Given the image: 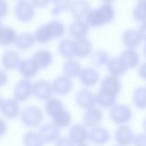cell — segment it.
<instances>
[{"mask_svg": "<svg viewBox=\"0 0 146 146\" xmlns=\"http://www.w3.org/2000/svg\"><path fill=\"white\" fill-rule=\"evenodd\" d=\"M65 31L64 25L59 21H52L40 26L34 35L35 40L40 44H46L52 39L60 38Z\"/></svg>", "mask_w": 146, "mask_h": 146, "instance_id": "obj_1", "label": "cell"}, {"mask_svg": "<svg viewBox=\"0 0 146 146\" xmlns=\"http://www.w3.org/2000/svg\"><path fill=\"white\" fill-rule=\"evenodd\" d=\"M115 10L108 3L102 5L96 9L90 10L86 16V23L92 27H99L110 23L115 17Z\"/></svg>", "mask_w": 146, "mask_h": 146, "instance_id": "obj_2", "label": "cell"}, {"mask_svg": "<svg viewBox=\"0 0 146 146\" xmlns=\"http://www.w3.org/2000/svg\"><path fill=\"white\" fill-rule=\"evenodd\" d=\"M43 119V113L35 106H29L21 113V120L23 125L28 127H35L40 124Z\"/></svg>", "mask_w": 146, "mask_h": 146, "instance_id": "obj_3", "label": "cell"}, {"mask_svg": "<svg viewBox=\"0 0 146 146\" xmlns=\"http://www.w3.org/2000/svg\"><path fill=\"white\" fill-rule=\"evenodd\" d=\"M145 39V24L139 30H127L122 35V40L124 44L129 48H134L139 46Z\"/></svg>", "mask_w": 146, "mask_h": 146, "instance_id": "obj_4", "label": "cell"}, {"mask_svg": "<svg viewBox=\"0 0 146 146\" xmlns=\"http://www.w3.org/2000/svg\"><path fill=\"white\" fill-rule=\"evenodd\" d=\"M132 112L130 108L122 104H114L111 107L110 116L112 121L117 124H124L131 119Z\"/></svg>", "mask_w": 146, "mask_h": 146, "instance_id": "obj_5", "label": "cell"}, {"mask_svg": "<svg viewBox=\"0 0 146 146\" xmlns=\"http://www.w3.org/2000/svg\"><path fill=\"white\" fill-rule=\"evenodd\" d=\"M14 14L17 18L22 22L31 21L35 15V10L33 4L25 0L19 1L14 8Z\"/></svg>", "mask_w": 146, "mask_h": 146, "instance_id": "obj_6", "label": "cell"}, {"mask_svg": "<svg viewBox=\"0 0 146 146\" xmlns=\"http://www.w3.org/2000/svg\"><path fill=\"white\" fill-rule=\"evenodd\" d=\"M33 85L27 79L19 80L14 88V98L18 102L26 100L32 94Z\"/></svg>", "mask_w": 146, "mask_h": 146, "instance_id": "obj_7", "label": "cell"}, {"mask_svg": "<svg viewBox=\"0 0 146 146\" xmlns=\"http://www.w3.org/2000/svg\"><path fill=\"white\" fill-rule=\"evenodd\" d=\"M32 92L38 99L47 100L52 95L51 84L46 80H39L33 85Z\"/></svg>", "mask_w": 146, "mask_h": 146, "instance_id": "obj_8", "label": "cell"}, {"mask_svg": "<svg viewBox=\"0 0 146 146\" xmlns=\"http://www.w3.org/2000/svg\"><path fill=\"white\" fill-rule=\"evenodd\" d=\"M0 109L2 115L9 119H14L20 113L19 103L15 99H6L2 101Z\"/></svg>", "mask_w": 146, "mask_h": 146, "instance_id": "obj_9", "label": "cell"}, {"mask_svg": "<svg viewBox=\"0 0 146 146\" xmlns=\"http://www.w3.org/2000/svg\"><path fill=\"white\" fill-rule=\"evenodd\" d=\"M51 87L55 93L60 95H65L71 91L72 83L70 78L66 76H59L53 80Z\"/></svg>", "mask_w": 146, "mask_h": 146, "instance_id": "obj_10", "label": "cell"}, {"mask_svg": "<svg viewBox=\"0 0 146 146\" xmlns=\"http://www.w3.org/2000/svg\"><path fill=\"white\" fill-rule=\"evenodd\" d=\"M38 134L43 141L52 143L58 139L60 135V129L53 123H47L39 128Z\"/></svg>", "mask_w": 146, "mask_h": 146, "instance_id": "obj_11", "label": "cell"}, {"mask_svg": "<svg viewBox=\"0 0 146 146\" xmlns=\"http://www.w3.org/2000/svg\"><path fill=\"white\" fill-rule=\"evenodd\" d=\"M110 133L107 129L102 126H95L88 133V138L95 144L101 145L106 144L110 139Z\"/></svg>", "mask_w": 146, "mask_h": 146, "instance_id": "obj_12", "label": "cell"}, {"mask_svg": "<svg viewBox=\"0 0 146 146\" xmlns=\"http://www.w3.org/2000/svg\"><path fill=\"white\" fill-rule=\"evenodd\" d=\"M69 9L75 19H82L86 17L90 11V5L86 0H76L71 3Z\"/></svg>", "mask_w": 146, "mask_h": 146, "instance_id": "obj_13", "label": "cell"}, {"mask_svg": "<svg viewBox=\"0 0 146 146\" xmlns=\"http://www.w3.org/2000/svg\"><path fill=\"white\" fill-rule=\"evenodd\" d=\"M75 101L80 107L87 110L94 106L95 96L90 90L82 89L77 92Z\"/></svg>", "mask_w": 146, "mask_h": 146, "instance_id": "obj_14", "label": "cell"}, {"mask_svg": "<svg viewBox=\"0 0 146 146\" xmlns=\"http://www.w3.org/2000/svg\"><path fill=\"white\" fill-rule=\"evenodd\" d=\"M115 137L120 145L127 146L132 143L134 136L132 130L129 127L123 124L116 129Z\"/></svg>", "mask_w": 146, "mask_h": 146, "instance_id": "obj_15", "label": "cell"}, {"mask_svg": "<svg viewBox=\"0 0 146 146\" xmlns=\"http://www.w3.org/2000/svg\"><path fill=\"white\" fill-rule=\"evenodd\" d=\"M69 137L74 143L83 144L88 139V132L84 125L77 124L73 125L70 129Z\"/></svg>", "mask_w": 146, "mask_h": 146, "instance_id": "obj_16", "label": "cell"}, {"mask_svg": "<svg viewBox=\"0 0 146 146\" xmlns=\"http://www.w3.org/2000/svg\"><path fill=\"white\" fill-rule=\"evenodd\" d=\"M31 59L39 70L48 67L52 62L53 57L48 50H39L33 54Z\"/></svg>", "mask_w": 146, "mask_h": 146, "instance_id": "obj_17", "label": "cell"}, {"mask_svg": "<svg viewBox=\"0 0 146 146\" xmlns=\"http://www.w3.org/2000/svg\"><path fill=\"white\" fill-rule=\"evenodd\" d=\"M119 57L127 69L135 68L140 62V57L138 53L132 48L125 49Z\"/></svg>", "mask_w": 146, "mask_h": 146, "instance_id": "obj_18", "label": "cell"}, {"mask_svg": "<svg viewBox=\"0 0 146 146\" xmlns=\"http://www.w3.org/2000/svg\"><path fill=\"white\" fill-rule=\"evenodd\" d=\"M21 62L20 56L18 52L13 50H9L4 52L1 58L2 67L7 70H13L18 67Z\"/></svg>", "mask_w": 146, "mask_h": 146, "instance_id": "obj_19", "label": "cell"}, {"mask_svg": "<svg viewBox=\"0 0 146 146\" xmlns=\"http://www.w3.org/2000/svg\"><path fill=\"white\" fill-rule=\"evenodd\" d=\"M121 89L120 80L112 76H107L104 78L100 84V89L107 93L116 96Z\"/></svg>", "mask_w": 146, "mask_h": 146, "instance_id": "obj_20", "label": "cell"}, {"mask_svg": "<svg viewBox=\"0 0 146 146\" xmlns=\"http://www.w3.org/2000/svg\"><path fill=\"white\" fill-rule=\"evenodd\" d=\"M79 78L80 82L85 86L91 87L99 80V74L95 69L87 67L81 70Z\"/></svg>", "mask_w": 146, "mask_h": 146, "instance_id": "obj_21", "label": "cell"}, {"mask_svg": "<svg viewBox=\"0 0 146 146\" xmlns=\"http://www.w3.org/2000/svg\"><path fill=\"white\" fill-rule=\"evenodd\" d=\"M68 31L70 35L76 39L82 38L88 33L89 26L82 19L76 20L70 25Z\"/></svg>", "mask_w": 146, "mask_h": 146, "instance_id": "obj_22", "label": "cell"}, {"mask_svg": "<svg viewBox=\"0 0 146 146\" xmlns=\"http://www.w3.org/2000/svg\"><path fill=\"white\" fill-rule=\"evenodd\" d=\"M74 41L76 56L83 58L88 56L91 54L92 44L88 38L84 37L77 39Z\"/></svg>", "mask_w": 146, "mask_h": 146, "instance_id": "obj_23", "label": "cell"}, {"mask_svg": "<svg viewBox=\"0 0 146 146\" xmlns=\"http://www.w3.org/2000/svg\"><path fill=\"white\" fill-rule=\"evenodd\" d=\"M107 68L110 74L116 78L124 75L127 70L119 57L109 59L107 63Z\"/></svg>", "mask_w": 146, "mask_h": 146, "instance_id": "obj_24", "label": "cell"}, {"mask_svg": "<svg viewBox=\"0 0 146 146\" xmlns=\"http://www.w3.org/2000/svg\"><path fill=\"white\" fill-rule=\"evenodd\" d=\"M103 114L100 110L98 108L91 107L87 109L84 115V123L88 127H94L102 121Z\"/></svg>", "mask_w": 146, "mask_h": 146, "instance_id": "obj_25", "label": "cell"}, {"mask_svg": "<svg viewBox=\"0 0 146 146\" xmlns=\"http://www.w3.org/2000/svg\"><path fill=\"white\" fill-rule=\"evenodd\" d=\"M18 67L20 74L26 79L34 76L39 70L31 59L21 61Z\"/></svg>", "mask_w": 146, "mask_h": 146, "instance_id": "obj_26", "label": "cell"}, {"mask_svg": "<svg viewBox=\"0 0 146 146\" xmlns=\"http://www.w3.org/2000/svg\"><path fill=\"white\" fill-rule=\"evenodd\" d=\"M52 123L58 127L63 128L70 125L71 123V117L70 113L63 107L51 117Z\"/></svg>", "mask_w": 146, "mask_h": 146, "instance_id": "obj_27", "label": "cell"}, {"mask_svg": "<svg viewBox=\"0 0 146 146\" xmlns=\"http://www.w3.org/2000/svg\"><path fill=\"white\" fill-rule=\"evenodd\" d=\"M35 38L33 34L29 33H22L17 35L14 42L15 47L21 50H25L33 46Z\"/></svg>", "mask_w": 146, "mask_h": 146, "instance_id": "obj_28", "label": "cell"}, {"mask_svg": "<svg viewBox=\"0 0 146 146\" xmlns=\"http://www.w3.org/2000/svg\"><path fill=\"white\" fill-rule=\"evenodd\" d=\"M116 101V96L100 90L95 95V103L103 108L113 106Z\"/></svg>", "mask_w": 146, "mask_h": 146, "instance_id": "obj_29", "label": "cell"}, {"mask_svg": "<svg viewBox=\"0 0 146 146\" xmlns=\"http://www.w3.org/2000/svg\"><path fill=\"white\" fill-rule=\"evenodd\" d=\"M58 51L64 58H71L76 56L75 41L71 39H63L58 45Z\"/></svg>", "mask_w": 146, "mask_h": 146, "instance_id": "obj_30", "label": "cell"}, {"mask_svg": "<svg viewBox=\"0 0 146 146\" xmlns=\"http://www.w3.org/2000/svg\"><path fill=\"white\" fill-rule=\"evenodd\" d=\"M17 37L15 31L11 27L2 26L0 29V45L7 46L13 43Z\"/></svg>", "mask_w": 146, "mask_h": 146, "instance_id": "obj_31", "label": "cell"}, {"mask_svg": "<svg viewBox=\"0 0 146 146\" xmlns=\"http://www.w3.org/2000/svg\"><path fill=\"white\" fill-rule=\"evenodd\" d=\"M81 70L80 64L74 60H68L63 65V72L66 76L68 78L77 76L79 75Z\"/></svg>", "mask_w": 146, "mask_h": 146, "instance_id": "obj_32", "label": "cell"}, {"mask_svg": "<svg viewBox=\"0 0 146 146\" xmlns=\"http://www.w3.org/2000/svg\"><path fill=\"white\" fill-rule=\"evenodd\" d=\"M146 90L145 87L137 88L133 94V102L135 107L139 109L143 110L145 108Z\"/></svg>", "mask_w": 146, "mask_h": 146, "instance_id": "obj_33", "label": "cell"}, {"mask_svg": "<svg viewBox=\"0 0 146 146\" xmlns=\"http://www.w3.org/2000/svg\"><path fill=\"white\" fill-rule=\"evenodd\" d=\"M43 142L38 133L32 131L26 132L23 138L24 146H43Z\"/></svg>", "mask_w": 146, "mask_h": 146, "instance_id": "obj_34", "label": "cell"}, {"mask_svg": "<svg viewBox=\"0 0 146 146\" xmlns=\"http://www.w3.org/2000/svg\"><path fill=\"white\" fill-rule=\"evenodd\" d=\"M107 52L102 50L95 51L91 55V60L93 65L96 67H102L107 64L108 60Z\"/></svg>", "mask_w": 146, "mask_h": 146, "instance_id": "obj_35", "label": "cell"}, {"mask_svg": "<svg viewBox=\"0 0 146 146\" xmlns=\"http://www.w3.org/2000/svg\"><path fill=\"white\" fill-rule=\"evenodd\" d=\"M62 108H63V106L61 101L54 98L48 99L45 104L46 112L50 117Z\"/></svg>", "mask_w": 146, "mask_h": 146, "instance_id": "obj_36", "label": "cell"}, {"mask_svg": "<svg viewBox=\"0 0 146 146\" xmlns=\"http://www.w3.org/2000/svg\"><path fill=\"white\" fill-rule=\"evenodd\" d=\"M52 1L54 7L51 10L53 15H56L62 12L69 9L71 4V0H51Z\"/></svg>", "mask_w": 146, "mask_h": 146, "instance_id": "obj_37", "label": "cell"}, {"mask_svg": "<svg viewBox=\"0 0 146 146\" xmlns=\"http://www.w3.org/2000/svg\"><path fill=\"white\" fill-rule=\"evenodd\" d=\"M132 15L136 21L144 23L145 20V3H138L133 9Z\"/></svg>", "mask_w": 146, "mask_h": 146, "instance_id": "obj_38", "label": "cell"}, {"mask_svg": "<svg viewBox=\"0 0 146 146\" xmlns=\"http://www.w3.org/2000/svg\"><path fill=\"white\" fill-rule=\"evenodd\" d=\"M145 135L141 133L133 137L132 142L135 146H145Z\"/></svg>", "mask_w": 146, "mask_h": 146, "instance_id": "obj_39", "label": "cell"}, {"mask_svg": "<svg viewBox=\"0 0 146 146\" xmlns=\"http://www.w3.org/2000/svg\"><path fill=\"white\" fill-rule=\"evenodd\" d=\"M9 11L7 3L4 0H0V19L5 18Z\"/></svg>", "mask_w": 146, "mask_h": 146, "instance_id": "obj_40", "label": "cell"}, {"mask_svg": "<svg viewBox=\"0 0 146 146\" xmlns=\"http://www.w3.org/2000/svg\"><path fill=\"white\" fill-rule=\"evenodd\" d=\"M56 146H74V143L66 137L58 138L56 141Z\"/></svg>", "mask_w": 146, "mask_h": 146, "instance_id": "obj_41", "label": "cell"}, {"mask_svg": "<svg viewBox=\"0 0 146 146\" xmlns=\"http://www.w3.org/2000/svg\"><path fill=\"white\" fill-rule=\"evenodd\" d=\"M51 0H31V3L34 6L42 8L46 6Z\"/></svg>", "mask_w": 146, "mask_h": 146, "instance_id": "obj_42", "label": "cell"}, {"mask_svg": "<svg viewBox=\"0 0 146 146\" xmlns=\"http://www.w3.org/2000/svg\"><path fill=\"white\" fill-rule=\"evenodd\" d=\"M8 82V76L6 72L0 69V87H3L5 86Z\"/></svg>", "mask_w": 146, "mask_h": 146, "instance_id": "obj_43", "label": "cell"}, {"mask_svg": "<svg viewBox=\"0 0 146 146\" xmlns=\"http://www.w3.org/2000/svg\"><path fill=\"white\" fill-rule=\"evenodd\" d=\"M6 129L7 125L6 122L3 120L0 119V138L6 133Z\"/></svg>", "mask_w": 146, "mask_h": 146, "instance_id": "obj_44", "label": "cell"}, {"mask_svg": "<svg viewBox=\"0 0 146 146\" xmlns=\"http://www.w3.org/2000/svg\"><path fill=\"white\" fill-rule=\"evenodd\" d=\"M145 64H144L143 65L141 66L140 69H139V73H140V75L141 76H142L143 78H144L145 77Z\"/></svg>", "mask_w": 146, "mask_h": 146, "instance_id": "obj_45", "label": "cell"}, {"mask_svg": "<svg viewBox=\"0 0 146 146\" xmlns=\"http://www.w3.org/2000/svg\"><path fill=\"white\" fill-rule=\"evenodd\" d=\"M103 1L106 2V3H110V2H112L115 0H102Z\"/></svg>", "mask_w": 146, "mask_h": 146, "instance_id": "obj_46", "label": "cell"}, {"mask_svg": "<svg viewBox=\"0 0 146 146\" xmlns=\"http://www.w3.org/2000/svg\"><path fill=\"white\" fill-rule=\"evenodd\" d=\"M138 3H145V0H138Z\"/></svg>", "mask_w": 146, "mask_h": 146, "instance_id": "obj_47", "label": "cell"}, {"mask_svg": "<svg viewBox=\"0 0 146 146\" xmlns=\"http://www.w3.org/2000/svg\"><path fill=\"white\" fill-rule=\"evenodd\" d=\"M78 146H88V145H86V144H84L83 143V144H80L78 145Z\"/></svg>", "mask_w": 146, "mask_h": 146, "instance_id": "obj_48", "label": "cell"}, {"mask_svg": "<svg viewBox=\"0 0 146 146\" xmlns=\"http://www.w3.org/2000/svg\"><path fill=\"white\" fill-rule=\"evenodd\" d=\"M2 26H3V25H2V23H1V22H0V29H1V28Z\"/></svg>", "mask_w": 146, "mask_h": 146, "instance_id": "obj_49", "label": "cell"}, {"mask_svg": "<svg viewBox=\"0 0 146 146\" xmlns=\"http://www.w3.org/2000/svg\"><path fill=\"white\" fill-rule=\"evenodd\" d=\"M1 102H2V100H1V96H0V105H1Z\"/></svg>", "mask_w": 146, "mask_h": 146, "instance_id": "obj_50", "label": "cell"}, {"mask_svg": "<svg viewBox=\"0 0 146 146\" xmlns=\"http://www.w3.org/2000/svg\"><path fill=\"white\" fill-rule=\"evenodd\" d=\"M19 1H21V0H19Z\"/></svg>", "mask_w": 146, "mask_h": 146, "instance_id": "obj_51", "label": "cell"}]
</instances>
